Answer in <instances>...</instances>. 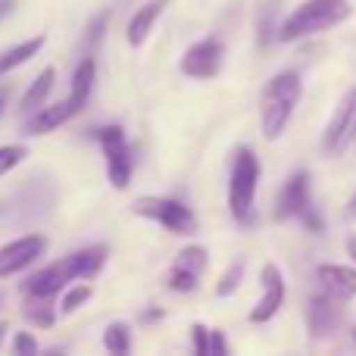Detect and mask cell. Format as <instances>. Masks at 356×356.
I'll return each mask as SVG.
<instances>
[{
	"instance_id": "6da1fadb",
	"label": "cell",
	"mask_w": 356,
	"mask_h": 356,
	"mask_svg": "<svg viewBox=\"0 0 356 356\" xmlns=\"http://www.w3.org/2000/svg\"><path fill=\"white\" fill-rule=\"evenodd\" d=\"M303 97V81L297 72H278L269 85L263 88L259 100V125H263L266 141H278L294 116L297 104Z\"/></svg>"
},
{
	"instance_id": "7a4b0ae2",
	"label": "cell",
	"mask_w": 356,
	"mask_h": 356,
	"mask_svg": "<svg viewBox=\"0 0 356 356\" xmlns=\"http://www.w3.org/2000/svg\"><path fill=\"white\" fill-rule=\"evenodd\" d=\"M350 3L347 0H307L300 3L288 19L282 22V31H278V41L291 44L300 41V38L319 35L325 29H334L344 19H350Z\"/></svg>"
},
{
	"instance_id": "3957f363",
	"label": "cell",
	"mask_w": 356,
	"mask_h": 356,
	"mask_svg": "<svg viewBox=\"0 0 356 356\" xmlns=\"http://www.w3.org/2000/svg\"><path fill=\"white\" fill-rule=\"evenodd\" d=\"M257 188H259V160L250 147H241L234 154L232 175H228V213L241 225H250L253 222Z\"/></svg>"
},
{
	"instance_id": "277c9868",
	"label": "cell",
	"mask_w": 356,
	"mask_h": 356,
	"mask_svg": "<svg viewBox=\"0 0 356 356\" xmlns=\"http://www.w3.org/2000/svg\"><path fill=\"white\" fill-rule=\"evenodd\" d=\"M131 213L141 216V219H150L156 225H163L172 234H194L197 232V216L188 203L175 200V197H138L131 203Z\"/></svg>"
},
{
	"instance_id": "5b68a950",
	"label": "cell",
	"mask_w": 356,
	"mask_h": 356,
	"mask_svg": "<svg viewBox=\"0 0 356 356\" xmlns=\"http://www.w3.org/2000/svg\"><path fill=\"white\" fill-rule=\"evenodd\" d=\"M356 141V85L347 88V94L341 97L334 116L328 119L325 135H322V150L328 156L344 154L347 147Z\"/></svg>"
},
{
	"instance_id": "8992f818",
	"label": "cell",
	"mask_w": 356,
	"mask_h": 356,
	"mask_svg": "<svg viewBox=\"0 0 356 356\" xmlns=\"http://www.w3.org/2000/svg\"><path fill=\"white\" fill-rule=\"evenodd\" d=\"M222 63H225V44H222L219 38H203V41L191 44V47L184 50L178 69H181L188 79L207 81L222 72Z\"/></svg>"
},
{
	"instance_id": "52a82bcc",
	"label": "cell",
	"mask_w": 356,
	"mask_h": 356,
	"mask_svg": "<svg viewBox=\"0 0 356 356\" xmlns=\"http://www.w3.org/2000/svg\"><path fill=\"white\" fill-rule=\"evenodd\" d=\"M259 284H263V294L253 303L250 309V322L253 325H266L278 316V309L284 307V297H288V284H284V275L275 263H263L259 269Z\"/></svg>"
},
{
	"instance_id": "ba28073f",
	"label": "cell",
	"mask_w": 356,
	"mask_h": 356,
	"mask_svg": "<svg viewBox=\"0 0 356 356\" xmlns=\"http://www.w3.org/2000/svg\"><path fill=\"white\" fill-rule=\"evenodd\" d=\"M50 241L44 234H22V238L10 241V244L0 247V278H13L22 269H29L31 263L47 253Z\"/></svg>"
},
{
	"instance_id": "9c48e42d",
	"label": "cell",
	"mask_w": 356,
	"mask_h": 356,
	"mask_svg": "<svg viewBox=\"0 0 356 356\" xmlns=\"http://www.w3.org/2000/svg\"><path fill=\"white\" fill-rule=\"evenodd\" d=\"M69 282H79L72 257L56 259V263L44 266L41 272H35V275L25 282V297H35V300H50V297H56L60 291H66Z\"/></svg>"
},
{
	"instance_id": "30bf717a",
	"label": "cell",
	"mask_w": 356,
	"mask_h": 356,
	"mask_svg": "<svg viewBox=\"0 0 356 356\" xmlns=\"http://www.w3.org/2000/svg\"><path fill=\"white\" fill-rule=\"evenodd\" d=\"M313 194H309V172H294L288 178V184L282 188L275 203V219H303L307 213H313Z\"/></svg>"
},
{
	"instance_id": "8fae6325",
	"label": "cell",
	"mask_w": 356,
	"mask_h": 356,
	"mask_svg": "<svg viewBox=\"0 0 356 356\" xmlns=\"http://www.w3.org/2000/svg\"><path fill=\"white\" fill-rule=\"evenodd\" d=\"M338 297L325 294H313L309 297V307H307V325H309V334L316 341L322 338H332L334 332L341 328V319H344V309L338 307Z\"/></svg>"
},
{
	"instance_id": "7c38bea8",
	"label": "cell",
	"mask_w": 356,
	"mask_h": 356,
	"mask_svg": "<svg viewBox=\"0 0 356 356\" xmlns=\"http://www.w3.org/2000/svg\"><path fill=\"white\" fill-rule=\"evenodd\" d=\"M79 106L72 100H60V104H44L38 113L25 116V135L29 138H41V135H50L56 131L63 122H69L72 116H79Z\"/></svg>"
},
{
	"instance_id": "4fadbf2b",
	"label": "cell",
	"mask_w": 356,
	"mask_h": 356,
	"mask_svg": "<svg viewBox=\"0 0 356 356\" xmlns=\"http://www.w3.org/2000/svg\"><path fill=\"white\" fill-rule=\"evenodd\" d=\"M322 291H328L332 297H338L341 303L356 297V269L353 266H338V263H322L316 269Z\"/></svg>"
},
{
	"instance_id": "5bb4252c",
	"label": "cell",
	"mask_w": 356,
	"mask_h": 356,
	"mask_svg": "<svg viewBox=\"0 0 356 356\" xmlns=\"http://www.w3.org/2000/svg\"><path fill=\"white\" fill-rule=\"evenodd\" d=\"M169 6V0H147V3L141 6V10L135 13V16L129 19V29H125V41L131 44V47H144V41L150 38V31H154L156 19L163 16V10Z\"/></svg>"
},
{
	"instance_id": "9a60e30c",
	"label": "cell",
	"mask_w": 356,
	"mask_h": 356,
	"mask_svg": "<svg viewBox=\"0 0 356 356\" xmlns=\"http://www.w3.org/2000/svg\"><path fill=\"white\" fill-rule=\"evenodd\" d=\"M54 81H56V69L47 66L41 69V72L35 75V81L29 85V91L22 94V100H19V113L22 116H31V113H38L44 104H47L50 91H54Z\"/></svg>"
},
{
	"instance_id": "2e32d148",
	"label": "cell",
	"mask_w": 356,
	"mask_h": 356,
	"mask_svg": "<svg viewBox=\"0 0 356 356\" xmlns=\"http://www.w3.org/2000/svg\"><path fill=\"white\" fill-rule=\"evenodd\" d=\"M94 81H97V63H94V56H85V60L75 66V72H72V88H69V100H72L79 110H85L88 100H91Z\"/></svg>"
},
{
	"instance_id": "e0dca14e",
	"label": "cell",
	"mask_w": 356,
	"mask_h": 356,
	"mask_svg": "<svg viewBox=\"0 0 356 356\" xmlns=\"http://www.w3.org/2000/svg\"><path fill=\"white\" fill-rule=\"evenodd\" d=\"M44 44H47V38L35 35V38H29V41H19V44H13V47H6L3 54H0V75L13 72V69H19V66H25L31 56L41 54Z\"/></svg>"
},
{
	"instance_id": "ac0fdd59",
	"label": "cell",
	"mask_w": 356,
	"mask_h": 356,
	"mask_svg": "<svg viewBox=\"0 0 356 356\" xmlns=\"http://www.w3.org/2000/svg\"><path fill=\"white\" fill-rule=\"evenodd\" d=\"M106 257H110V250H106L104 244H94V247H85V250L72 253L75 275H79V278H94V275H100V269L106 266Z\"/></svg>"
},
{
	"instance_id": "d6986e66",
	"label": "cell",
	"mask_w": 356,
	"mask_h": 356,
	"mask_svg": "<svg viewBox=\"0 0 356 356\" xmlns=\"http://www.w3.org/2000/svg\"><path fill=\"white\" fill-rule=\"evenodd\" d=\"M97 141H100V150H104L106 160H119V156L131 154L129 141H125L122 125H104V129L97 131Z\"/></svg>"
},
{
	"instance_id": "ffe728a7",
	"label": "cell",
	"mask_w": 356,
	"mask_h": 356,
	"mask_svg": "<svg viewBox=\"0 0 356 356\" xmlns=\"http://www.w3.org/2000/svg\"><path fill=\"white\" fill-rule=\"evenodd\" d=\"M175 269H181V272H191V275H197L200 278L203 272H207V266H209V250L203 244H188L181 253L175 257Z\"/></svg>"
},
{
	"instance_id": "44dd1931",
	"label": "cell",
	"mask_w": 356,
	"mask_h": 356,
	"mask_svg": "<svg viewBox=\"0 0 356 356\" xmlns=\"http://www.w3.org/2000/svg\"><path fill=\"white\" fill-rule=\"evenodd\" d=\"M104 347H106V353H113V356L131 353V328L125 325V322H110L104 332Z\"/></svg>"
},
{
	"instance_id": "7402d4cb",
	"label": "cell",
	"mask_w": 356,
	"mask_h": 356,
	"mask_svg": "<svg viewBox=\"0 0 356 356\" xmlns=\"http://www.w3.org/2000/svg\"><path fill=\"white\" fill-rule=\"evenodd\" d=\"M91 284H69L66 291H63V300H60V316H72L79 313L81 307H85L88 300H91Z\"/></svg>"
},
{
	"instance_id": "603a6c76",
	"label": "cell",
	"mask_w": 356,
	"mask_h": 356,
	"mask_svg": "<svg viewBox=\"0 0 356 356\" xmlns=\"http://www.w3.org/2000/svg\"><path fill=\"white\" fill-rule=\"evenodd\" d=\"M244 272H247V263H241V259H238V263H232L225 275L219 278V284H216V294H219V297H232L234 291L241 288V282H244Z\"/></svg>"
},
{
	"instance_id": "cb8c5ba5",
	"label": "cell",
	"mask_w": 356,
	"mask_h": 356,
	"mask_svg": "<svg viewBox=\"0 0 356 356\" xmlns=\"http://www.w3.org/2000/svg\"><path fill=\"white\" fill-rule=\"evenodd\" d=\"M25 156H29V147H25V144H3V147H0V175L13 172Z\"/></svg>"
},
{
	"instance_id": "d4e9b609",
	"label": "cell",
	"mask_w": 356,
	"mask_h": 356,
	"mask_svg": "<svg viewBox=\"0 0 356 356\" xmlns=\"http://www.w3.org/2000/svg\"><path fill=\"white\" fill-rule=\"evenodd\" d=\"M166 284H169V291H178V294H191V291H197V284H200V278L197 275H191V272H181V269H169V275H166Z\"/></svg>"
},
{
	"instance_id": "484cf974",
	"label": "cell",
	"mask_w": 356,
	"mask_h": 356,
	"mask_svg": "<svg viewBox=\"0 0 356 356\" xmlns=\"http://www.w3.org/2000/svg\"><path fill=\"white\" fill-rule=\"evenodd\" d=\"M29 300H31V307L25 309V316H29L35 325H41V328H50V325H54L56 316H54V309L47 307V300H35V297H29Z\"/></svg>"
},
{
	"instance_id": "4316f807",
	"label": "cell",
	"mask_w": 356,
	"mask_h": 356,
	"mask_svg": "<svg viewBox=\"0 0 356 356\" xmlns=\"http://www.w3.org/2000/svg\"><path fill=\"white\" fill-rule=\"evenodd\" d=\"M106 22H110V10H100L97 16L88 22V31H85V44H97L100 38H104V29Z\"/></svg>"
},
{
	"instance_id": "83f0119b",
	"label": "cell",
	"mask_w": 356,
	"mask_h": 356,
	"mask_svg": "<svg viewBox=\"0 0 356 356\" xmlns=\"http://www.w3.org/2000/svg\"><path fill=\"white\" fill-rule=\"evenodd\" d=\"M209 334H213V328L200 325V322L191 328V341H194V350L200 356H209Z\"/></svg>"
},
{
	"instance_id": "f1b7e54d",
	"label": "cell",
	"mask_w": 356,
	"mask_h": 356,
	"mask_svg": "<svg viewBox=\"0 0 356 356\" xmlns=\"http://www.w3.org/2000/svg\"><path fill=\"white\" fill-rule=\"evenodd\" d=\"M41 347H38V341L31 338L29 332H16V338H13V353H19V356H31V353H38Z\"/></svg>"
},
{
	"instance_id": "f546056e",
	"label": "cell",
	"mask_w": 356,
	"mask_h": 356,
	"mask_svg": "<svg viewBox=\"0 0 356 356\" xmlns=\"http://www.w3.org/2000/svg\"><path fill=\"white\" fill-rule=\"evenodd\" d=\"M213 353H219V356L228 353V341H225V332H222V328H213V334H209V356Z\"/></svg>"
},
{
	"instance_id": "4dcf8cb0",
	"label": "cell",
	"mask_w": 356,
	"mask_h": 356,
	"mask_svg": "<svg viewBox=\"0 0 356 356\" xmlns=\"http://www.w3.org/2000/svg\"><path fill=\"white\" fill-rule=\"evenodd\" d=\"M163 316H166V309L156 307V309H147V313H141V322H160Z\"/></svg>"
},
{
	"instance_id": "1f68e13d",
	"label": "cell",
	"mask_w": 356,
	"mask_h": 356,
	"mask_svg": "<svg viewBox=\"0 0 356 356\" xmlns=\"http://www.w3.org/2000/svg\"><path fill=\"white\" fill-rule=\"evenodd\" d=\"M347 253H350V259L356 263V234H350V238H347Z\"/></svg>"
},
{
	"instance_id": "d6a6232c",
	"label": "cell",
	"mask_w": 356,
	"mask_h": 356,
	"mask_svg": "<svg viewBox=\"0 0 356 356\" xmlns=\"http://www.w3.org/2000/svg\"><path fill=\"white\" fill-rule=\"evenodd\" d=\"M13 13V0H0V19Z\"/></svg>"
},
{
	"instance_id": "836d02e7",
	"label": "cell",
	"mask_w": 356,
	"mask_h": 356,
	"mask_svg": "<svg viewBox=\"0 0 356 356\" xmlns=\"http://www.w3.org/2000/svg\"><path fill=\"white\" fill-rule=\"evenodd\" d=\"M347 219H356V191H353L350 203H347Z\"/></svg>"
},
{
	"instance_id": "e575fe53",
	"label": "cell",
	"mask_w": 356,
	"mask_h": 356,
	"mask_svg": "<svg viewBox=\"0 0 356 356\" xmlns=\"http://www.w3.org/2000/svg\"><path fill=\"white\" fill-rule=\"evenodd\" d=\"M6 332H10V325H6V322H0V347H3V338H6Z\"/></svg>"
},
{
	"instance_id": "d590c367",
	"label": "cell",
	"mask_w": 356,
	"mask_h": 356,
	"mask_svg": "<svg viewBox=\"0 0 356 356\" xmlns=\"http://www.w3.org/2000/svg\"><path fill=\"white\" fill-rule=\"evenodd\" d=\"M3 106H6V94L0 91V116H3Z\"/></svg>"
},
{
	"instance_id": "8d00e7d4",
	"label": "cell",
	"mask_w": 356,
	"mask_h": 356,
	"mask_svg": "<svg viewBox=\"0 0 356 356\" xmlns=\"http://www.w3.org/2000/svg\"><path fill=\"white\" fill-rule=\"evenodd\" d=\"M353 341H356V328H353Z\"/></svg>"
},
{
	"instance_id": "74e56055",
	"label": "cell",
	"mask_w": 356,
	"mask_h": 356,
	"mask_svg": "<svg viewBox=\"0 0 356 356\" xmlns=\"http://www.w3.org/2000/svg\"><path fill=\"white\" fill-rule=\"evenodd\" d=\"M0 303H3V297H0Z\"/></svg>"
}]
</instances>
